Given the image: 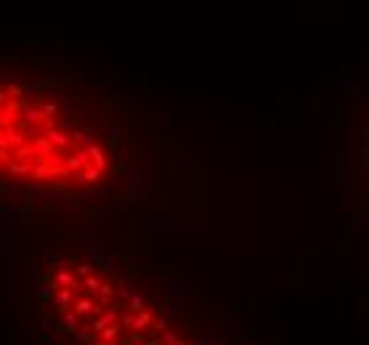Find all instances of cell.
<instances>
[{
  "label": "cell",
  "instance_id": "obj_1",
  "mask_svg": "<svg viewBox=\"0 0 369 345\" xmlns=\"http://www.w3.org/2000/svg\"><path fill=\"white\" fill-rule=\"evenodd\" d=\"M136 162L122 90L45 58H11L0 80L3 189L61 202L106 194Z\"/></svg>",
  "mask_w": 369,
  "mask_h": 345
},
{
  "label": "cell",
  "instance_id": "obj_2",
  "mask_svg": "<svg viewBox=\"0 0 369 345\" xmlns=\"http://www.w3.org/2000/svg\"><path fill=\"white\" fill-rule=\"evenodd\" d=\"M51 345H205L199 327L136 263L61 245L35 263Z\"/></svg>",
  "mask_w": 369,
  "mask_h": 345
},
{
  "label": "cell",
  "instance_id": "obj_3",
  "mask_svg": "<svg viewBox=\"0 0 369 345\" xmlns=\"http://www.w3.org/2000/svg\"><path fill=\"white\" fill-rule=\"evenodd\" d=\"M359 159H362V189H364V202H369V112H367L364 125H362V151H359Z\"/></svg>",
  "mask_w": 369,
  "mask_h": 345
}]
</instances>
